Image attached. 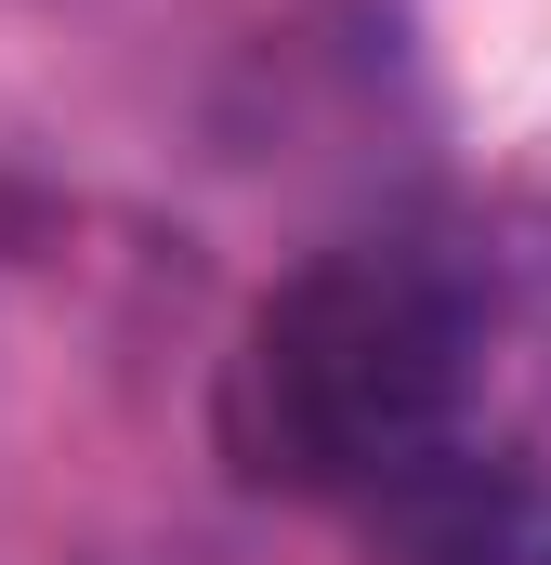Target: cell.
Wrapping results in <instances>:
<instances>
[{
  "label": "cell",
  "instance_id": "6da1fadb",
  "mask_svg": "<svg viewBox=\"0 0 551 565\" xmlns=\"http://www.w3.org/2000/svg\"><path fill=\"white\" fill-rule=\"evenodd\" d=\"M486 289L420 237H355L276 277L224 355V460L276 500L395 513L473 473Z\"/></svg>",
  "mask_w": 551,
  "mask_h": 565
},
{
  "label": "cell",
  "instance_id": "7a4b0ae2",
  "mask_svg": "<svg viewBox=\"0 0 551 565\" xmlns=\"http://www.w3.org/2000/svg\"><path fill=\"white\" fill-rule=\"evenodd\" d=\"M368 526H381V565H551V513L499 473V460L420 487L395 513H368Z\"/></svg>",
  "mask_w": 551,
  "mask_h": 565
}]
</instances>
